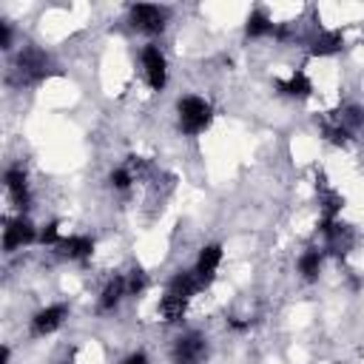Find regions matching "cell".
Listing matches in <instances>:
<instances>
[{
  "mask_svg": "<svg viewBox=\"0 0 364 364\" xmlns=\"http://www.w3.org/2000/svg\"><path fill=\"white\" fill-rule=\"evenodd\" d=\"M188 304L191 301H182V299H173V296H162L159 299V318L165 321V324H179L182 318H185V313H188Z\"/></svg>",
  "mask_w": 364,
  "mask_h": 364,
  "instance_id": "e0dca14e",
  "label": "cell"
},
{
  "mask_svg": "<svg viewBox=\"0 0 364 364\" xmlns=\"http://www.w3.org/2000/svg\"><path fill=\"white\" fill-rule=\"evenodd\" d=\"M0 48H3V51L11 48V26L3 23V20H0Z\"/></svg>",
  "mask_w": 364,
  "mask_h": 364,
  "instance_id": "603a6c76",
  "label": "cell"
},
{
  "mask_svg": "<svg viewBox=\"0 0 364 364\" xmlns=\"http://www.w3.org/2000/svg\"><path fill=\"white\" fill-rule=\"evenodd\" d=\"M145 287H148V273H145L142 267H131L128 276H125V290H128V296L136 299V296L145 293Z\"/></svg>",
  "mask_w": 364,
  "mask_h": 364,
  "instance_id": "ffe728a7",
  "label": "cell"
},
{
  "mask_svg": "<svg viewBox=\"0 0 364 364\" xmlns=\"http://www.w3.org/2000/svg\"><path fill=\"white\" fill-rule=\"evenodd\" d=\"M122 364H151V361H148V355H145L142 350H136V353L125 355V361H122Z\"/></svg>",
  "mask_w": 364,
  "mask_h": 364,
  "instance_id": "cb8c5ba5",
  "label": "cell"
},
{
  "mask_svg": "<svg viewBox=\"0 0 364 364\" xmlns=\"http://www.w3.org/2000/svg\"><path fill=\"white\" fill-rule=\"evenodd\" d=\"M213 122V105L199 94H182L176 100V125L185 136H199Z\"/></svg>",
  "mask_w": 364,
  "mask_h": 364,
  "instance_id": "6da1fadb",
  "label": "cell"
},
{
  "mask_svg": "<svg viewBox=\"0 0 364 364\" xmlns=\"http://www.w3.org/2000/svg\"><path fill=\"white\" fill-rule=\"evenodd\" d=\"M14 77H17V82H23V85H31V82H40L46 74H48V57H46V51H40V48H34V46H26L17 57H14Z\"/></svg>",
  "mask_w": 364,
  "mask_h": 364,
  "instance_id": "5b68a950",
  "label": "cell"
},
{
  "mask_svg": "<svg viewBox=\"0 0 364 364\" xmlns=\"http://www.w3.org/2000/svg\"><path fill=\"white\" fill-rule=\"evenodd\" d=\"M273 31H276V23L270 20V14H267L264 9H253V11L247 14V20H245V34H247L250 40L273 37Z\"/></svg>",
  "mask_w": 364,
  "mask_h": 364,
  "instance_id": "2e32d148",
  "label": "cell"
},
{
  "mask_svg": "<svg viewBox=\"0 0 364 364\" xmlns=\"http://www.w3.org/2000/svg\"><path fill=\"white\" fill-rule=\"evenodd\" d=\"M3 188L11 199V205L17 208V213H26L31 208V185H28V173L20 165H9L3 171Z\"/></svg>",
  "mask_w": 364,
  "mask_h": 364,
  "instance_id": "52a82bcc",
  "label": "cell"
},
{
  "mask_svg": "<svg viewBox=\"0 0 364 364\" xmlns=\"http://www.w3.org/2000/svg\"><path fill=\"white\" fill-rule=\"evenodd\" d=\"M344 128H350V131H355L358 125H364V108L361 105H347V108H341L338 111V117H336Z\"/></svg>",
  "mask_w": 364,
  "mask_h": 364,
  "instance_id": "44dd1931",
  "label": "cell"
},
{
  "mask_svg": "<svg viewBox=\"0 0 364 364\" xmlns=\"http://www.w3.org/2000/svg\"><path fill=\"white\" fill-rule=\"evenodd\" d=\"M344 37L338 28H318V34L310 40V54L313 57H330L336 51H341Z\"/></svg>",
  "mask_w": 364,
  "mask_h": 364,
  "instance_id": "4fadbf2b",
  "label": "cell"
},
{
  "mask_svg": "<svg viewBox=\"0 0 364 364\" xmlns=\"http://www.w3.org/2000/svg\"><path fill=\"white\" fill-rule=\"evenodd\" d=\"M128 23H131L134 31L156 37L168 28V9L159 6V3H134L128 9Z\"/></svg>",
  "mask_w": 364,
  "mask_h": 364,
  "instance_id": "7a4b0ae2",
  "label": "cell"
},
{
  "mask_svg": "<svg viewBox=\"0 0 364 364\" xmlns=\"http://www.w3.org/2000/svg\"><path fill=\"white\" fill-rule=\"evenodd\" d=\"M276 88L282 97H290V100H307L313 94V82L304 71H293L287 80H276Z\"/></svg>",
  "mask_w": 364,
  "mask_h": 364,
  "instance_id": "5bb4252c",
  "label": "cell"
},
{
  "mask_svg": "<svg viewBox=\"0 0 364 364\" xmlns=\"http://www.w3.org/2000/svg\"><path fill=\"white\" fill-rule=\"evenodd\" d=\"M65 318H68V304H63V301L46 304V307H40V310L31 316V336H37V338L51 336L54 330L63 327Z\"/></svg>",
  "mask_w": 364,
  "mask_h": 364,
  "instance_id": "9c48e42d",
  "label": "cell"
},
{
  "mask_svg": "<svg viewBox=\"0 0 364 364\" xmlns=\"http://www.w3.org/2000/svg\"><path fill=\"white\" fill-rule=\"evenodd\" d=\"M199 290H202V284H199V279L193 276V270H179V273H173L171 282H168V287H165L168 296L182 299V301H191Z\"/></svg>",
  "mask_w": 364,
  "mask_h": 364,
  "instance_id": "7c38bea8",
  "label": "cell"
},
{
  "mask_svg": "<svg viewBox=\"0 0 364 364\" xmlns=\"http://www.w3.org/2000/svg\"><path fill=\"white\" fill-rule=\"evenodd\" d=\"M63 242V230H60V222H46L40 228V245L43 247H57Z\"/></svg>",
  "mask_w": 364,
  "mask_h": 364,
  "instance_id": "7402d4cb",
  "label": "cell"
},
{
  "mask_svg": "<svg viewBox=\"0 0 364 364\" xmlns=\"http://www.w3.org/2000/svg\"><path fill=\"white\" fill-rule=\"evenodd\" d=\"M321 134H324V139H327V142H333V145H338V148H341V145H350V139H353V131H350V128H344L336 117L321 122Z\"/></svg>",
  "mask_w": 364,
  "mask_h": 364,
  "instance_id": "ac0fdd59",
  "label": "cell"
},
{
  "mask_svg": "<svg viewBox=\"0 0 364 364\" xmlns=\"http://www.w3.org/2000/svg\"><path fill=\"white\" fill-rule=\"evenodd\" d=\"M222 259H225V250H222L219 242H210V245H205V247L199 250V256H196V262H193V276L199 279L202 290L213 284V279H216V273H219V267H222Z\"/></svg>",
  "mask_w": 364,
  "mask_h": 364,
  "instance_id": "ba28073f",
  "label": "cell"
},
{
  "mask_svg": "<svg viewBox=\"0 0 364 364\" xmlns=\"http://www.w3.org/2000/svg\"><path fill=\"white\" fill-rule=\"evenodd\" d=\"M125 296H128V290H125V276H111V279L102 284V290H100L97 310H100V313H114V310L122 304Z\"/></svg>",
  "mask_w": 364,
  "mask_h": 364,
  "instance_id": "8fae6325",
  "label": "cell"
},
{
  "mask_svg": "<svg viewBox=\"0 0 364 364\" xmlns=\"http://www.w3.org/2000/svg\"><path fill=\"white\" fill-rule=\"evenodd\" d=\"M54 250L68 262H85L94 253V239L88 233H71V236H63V242Z\"/></svg>",
  "mask_w": 364,
  "mask_h": 364,
  "instance_id": "30bf717a",
  "label": "cell"
},
{
  "mask_svg": "<svg viewBox=\"0 0 364 364\" xmlns=\"http://www.w3.org/2000/svg\"><path fill=\"white\" fill-rule=\"evenodd\" d=\"M296 267H299V276H301L304 282H318L321 267H324V250H321V247H307V250H301Z\"/></svg>",
  "mask_w": 364,
  "mask_h": 364,
  "instance_id": "9a60e30c",
  "label": "cell"
},
{
  "mask_svg": "<svg viewBox=\"0 0 364 364\" xmlns=\"http://www.w3.org/2000/svg\"><path fill=\"white\" fill-rule=\"evenodd\" d=\"M139 63H142V74L145 82L151 85V91H162L168 85V57L156 43L142 46L139 51Z\"/></svg>",
  "mask_w": 364,
  "mask_h": 364,
  "instance_id": "8992f818",
  "label": "cell"
},
{
  "mask_svg": "<svg viewBox=\"0 0 364 364\" xmlns=\"http://www.w3.org/2000/svg\"><path fill=\"white\" fill-rule=\"evenodd\" d=\"M31 242H40V228L26 213L3 219V250L6 253H14V250H20Z\"/></svg>",
  "mask_w": 364,
  "mask_h": 364,
  "instance_id": "3957f363",
  "label": "cell"
},
{
  "mask_svg": "<svg viewBox=\"0 0 364 364\" xmlns=\"http://www.w3.org/2000/svg\"><path fill=\"white\" fill-rule=\"evenodd\" d=\"M134 182H139V179H136V173H134L125 162H122V165H117V168L108 173V185H111L114 191H128Z\"/></svg>",
  "mask_w": 364,
  "mask_h": 364,
  "instance_id": "d6986e66",
  "label": "cell"
},
{
  "mask_svg": "<svg viewBox=\"0 0 364 364\" xmlns=\"http://www.w3.org/2000/svg\"><path fill=\"white\" fill-rule=\"evenodd\" d=\"M171 361L173 364H205L208 361V338L196 330L176 336L171 344Z\"/></svg>",
  "mask_w": 364,
  "mask_h": 364,
  "instance_id": "277c9868",
  "label": "cell"
}]
</instances>
